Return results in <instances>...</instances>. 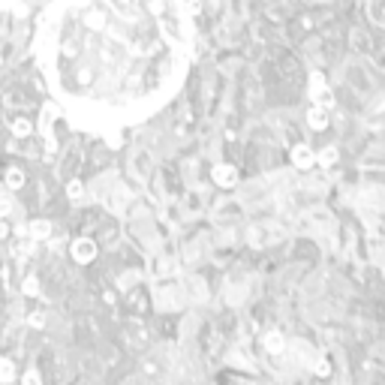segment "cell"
Masks as SVG:
<instances>
[{
  "label": "cell",
  "instance_id": "obj_15",
  "mask_svg": "<svg viewBox=\"0 0 385 385\" xmlns=\"http://www.w3.org/2000/svg\"><path fill=\"white\" fill-rule=\"evenodd\" d=\"M48 229H51V226H48V223H42V220H39V223H33V235H36V238L48 235Z\"/></svg>",
  "mask_w": 385,
  "mask_h": 385
},
{
  "label": "cell",
  "instance_id": "obj_1",
  "mask_svg": "<svg viewBox=\"0 0 385 385\" xmlns=\"http://www.w3.org/2000/svg\"><path fill=\"white\" fill-rule=\"evenodd\" d=\"M33 51L54 102L108 133L154 114L181 87L193 21L184 0H54Z\"/></svg>",
  "mask_w": 385,
  "mask_h": 385
},
{
  "label": "cell",
  "instance_id": "obj_3",
  "mask_svg": "<svg viewBox=\"0 0 385 385\" xmlns=\"http://www.w3.org/2000/svg\"><path fill=\"white\" fill-rule=\"evenodd\" d=\"M262 346H265V352H271V355H280V352L286 349V337H283L280 331H268V334L262 337Z\"/></svg>",
  "mask_w": 385,
  "mask_h": 385
},
{
  "label": "cell",
  "instance_id": "obj_6",
  "mask_svg": "<svg viewBox=\"0 0 385 385\" xmlns=\"http://www.w3.org/2000/svg\"><path fill=\"white\" fill-rule=\"evenodd\" d=\"M307 123H310L313 130H325V126H328V120H325V111H322V105H313V108L307 111Z\"/></svg>",
  "mask_w": 385,
  "mask_h": 385
},
{
  "label": "cell",
  "instance_id": "obj_5",
  "mask_svg": "<svg viewBox=\"0 0 385 385\" xmlns=\"http://www.w3.org/2000/svg\"><path fill=\"white\" fill-rule=\"evenodd\" d=\"M235 178H238V172H235L232 166H217V169H214V181L223 184V187H232Z\"/></svg>",
  "mask_w": 385,
  "mask_h": 385
},
{
  "label": "cell",
  "instance_id": "obj_7",
  "mask_svg": "<svg viewBox=\"0 0 385 385\" xmlns=\"http://www.w3.org/2000/svg\"><path fill=\"white\" fill-rule=\"evenodd\" d=\"M367 12H370V18H373L376 24L385 27V0H370V3H367Z\"/></svg>",
  "mask_w": 385,
  "mask_h": 385
},
{
  "label": "cell",
  "instance_id": "obj_13",
  "mask_svg": "<svg viewBox=\"0 0 385 385\" xmlns=\"http://www.w3.org/2000/svg\"><path fill=\"white\" fill-rule=\"evenodd\" d=\"M21 184H24V175H21L18 169H12V172H9V187L15 190V187H21Z\"/></svg>",
  "mask_w": 385,
  "mask_h": 385
},
{
  "label": "cell",
  "instance_id": "obj_10",
  "mask_svg": "<svg viewBox=\"0 0 385 385\" xmlns=\"http://www.w3.org/2000/svg\"><path fill=\"white\" fill-rule=\"evenodd\" d=\"M313 370H316V376H328V373H331V364H328L325 358H316V361H313Z\"/></svg>",
  "mask_w": 385,
  "mask_h": 385
},
{
  "label": "cell",
  "instance_id": "obj_8",
  "mask_svg": "<svg viewBox=\"0 0 385 385\" xmlns=\"http://www.w3.org/2000/svg\"><path fill=\"white\" fill-rule=\"evenodd\" d=\"M15 376V367H12V361L9 358H0V382H9Z\"/></svg>",
  "mask_w": 385,
  "mask_h": 385
},
{
  "label": "cell",
  "instance_id": "obj_4",
  "mask_svg": "<svg viewBox=\"0 0 385 385\" xmlns=\"http://www.w3.org/2000/svg\"><path fill=\"white\" fill-rule=\"evenodd\" d=\"M292 160H295V166H298V169H307V166H313V151H310L307 145H295Z\"/></svg>",
  "mask_w": 385,
  "mask_h": 385
},
{
  "label": "cell",
  "instance_id": "obj_20",
  "mask_svg": "<svg viewBox=\"0 0 385 385\" xmlns=\"http://www.w3.org/2000/svg\"><path fill=\"white\" fill-rule=\"evenodd\" d=\"M9 3H15V0H0V9H3V6H9Z\"/></svg>",
  "mask_w": 385,
  "mask_h": 385
},
{
  "label": "cell",
  "instance_id": "obj_19",
  "mask_svg": "<svg viewBox=\"0 0 385 385\" xmlns=\"http://www.w3.org/2000/svg\"><path fill=\"white\" fill-rule=\"evenodd\" d=\"M0 238H6V226L3 223H0Z\"/></svg>",
  "mask_w": 385,
  "mask_h": 385
},
{
  "label": "cell",
  "instance_id": "obj_17",
  "mask_svg": "<svg viewBox=\"0 0 385 385\" xmlns=\"http://www.w3.org/2000/svg\"><path fill=\"white\" fill-rule=\"evenodd\" d=\"M301 27H304V30H310V27H313V18H307V15H304V18H301Z\"/></svg>",
  "mask_w": 385,
  "mask_h": 385
},
{
  "label": "cell",
  "instance_id": "obj_9",
  "mask_svg": "<svg viewBox=\"0 0 385 385\" xmlns=\"http://www.w3.org/2000/svg\"><path fill=\"white\" fill-rule=\"evenodd\" d=\"M352 42H355V45H361L358 51H367V45H370V39H367V33H361V30H352Z\"/></svg>",
  "mask_w": 385,
  "mask_h": 385
},
{
  "label": "cell",
  "instance_id": "obj_16",
  "mask_svg": "<svg viewBox=\"0 0 385 385\" xmlns=\"http://www.w3.org/2000/svg\"><path fill=\"white\" fill-rule=\"evenodd\" d=\"M24 385H39V376H36V373H27V379H24Z\"/></svg>",
  "mask_w": 385,
  "mask_h": 385
},
{
  "label": "cell",
  "instance_id": "obj_12",
  "mask_svg": "<svg viewBox=\"0 0 385 385\" xmlns=\"http://www.w3.org/2000/svg\"><path fill=\"white\" fill-rule=\"evenodd\" d=\"M12 130H15V136H27V133H30V123H27V120H24V117H18V120H15V126H12Z\"/></svg>",
  "mask_w": 385,
  "mask_h": 385
},
{
  "label": "cell",
  "instance_id": "obj_2",
  "mask_svg": "<svg viewBox=\"0 0 385 385\" xmlns=\"http://www.w3.org/2000/svg\"><path fill=\"white\" fill-rule=\"evenodd\" d=\"M72 256H75V262H81V265H87L93 256H96V244L90 241V238H78L75 244H72Z\"/></svg>",
  "mask_w": 385,
  "mask_h": 385
},
{
  "label": "cell",
  "instance_id": "obj_14",
  "mask_svg": "<svg viewBox=\"0 0 385 385\" xmlns=\"http://www.w3.org/2000/svg\"><path fill=\"white\" fill-rule=\"evenodd\" d=\"M66 193H69V199H81V184L78 181H69L66 184Z\"/></svg>",
  "mask_w": 385,
  "mask_h": 385
},
{
  "label": "cell",
  "instance_id": "obj_18",
  "mask_svg": "<svg viewBox=\"0 0 385 385\" xmlns=\"http://www.w3.org/2000/svg\"><path fill=\"white\" fill-rule=\"evenodd\" d=\"M0 214H9V205L6 202H0Z\"/></svg>",
  "mask_w": 385,
  "mask_h": 385
},
{
  "label": "cell",
  "instance_id": "obj_11",
  "mask_svg": "<svg viewBox=\"0 0 385 385\" xmlns=\"http://www.w3.org/2000/svg\"><path fill=\"white\" fill-rule=\"evenodd\" d=\"M334 160H337V151H334V148H325V151H322V157H319V163H322V166H331Z\"/></svg>",
  "mask_w": 385,
  "mask_h": 385
}]
</instances>
